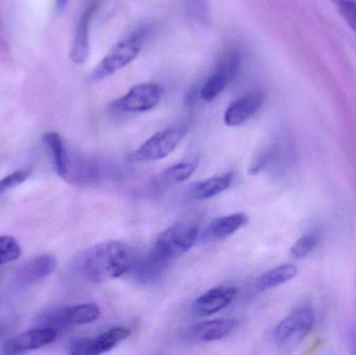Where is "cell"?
I'll use <instances>...</instances> for the list:
<instances>
[{
	"instance_id": "17",
	"label": "cell",
	"mask_w": 356,
	"mask_h": 355,
	"mask_svg": "<svg viewBox=\"0 0 356 355\" xmlns=\"http://www.w3.org/2000/svg\"><path fill=\"white\" fill-rule=\"evenodd\" d=\"M232 181H234V176L230 173L216 175V176L209 177V179L195 183L191 188L188 196L193 200L211 199L229 189Z\"/></svg>"
},
{
	"instance_id": "9",
	"label": "cell",
	"mask_w": 356,
	"mask_h": 355,
	"mask_svg": "<svg viewBox=\"0 0 356 355\" xmlns=\"http://www.w3.org/2000/svg\"><path fill=\"white\" fill-rule=\"evenodd\" d=\"M131 329L124 327H113L95 338L74 340L69 346V354L74 355H99L114 349L129 339Z\"/></svg>"
},
{
	"instance_id": "11",
	"label": "cell",
	"mask_w": 356,
	"mask_h": 355,
	"mask_svg": "<svg viewBox=\"0 0 356 355\" xmlns=\"http://www.w3.org/2000/svg\"><path fill=\"white\" fill-rule=\"evenodd\" d=\"M238 289L232 286H220L205 292L193 304V313L197 316L209 317L227 308L234 298Z\"/></svg>"
},
{
	"instance_id": "7",
	"label": "cell",
	"mask_w": 356,
	"mask_h": 355,
	"mask_svg": "<svg viewBox=\"0 0 356 355\" xmlns=\"http://www.w3.org/2000/svg\"><path fill=\"white\" fill-rule=\"evenodd\" d=\"M162 99V88L158 83L134 85L124 95L115 100L113 110L123 113H145L154 110Z\"/></svg>"
},
{
	"instance_id": "3",
	"label": "cell",
	"mask_w": 356,
	"mask_h": 355,
	"mask_svg": "<svg viewBox=\"0 0 356 355\" xmlns=\"http://www.w3.org/2000/svg\"><path fill=\"white\" fill-rule=\"evenodd\" d=\"M145 35L146 31H139L115 44L92 71V81H104L133 63L143 48Z\"/></svg>"
},
{
	"instance_id": "26",
	"label": "cell",
	"mask_w": 356,
	"mask_h": 355,
	"mask_svg": "<svg viewBox=\"0 0 356 355\" xmlns=\"http://www.w3.org/2000/svg\"><path fill=\"white\" fill-rule=\"evenodd\" d=\"M68 2L69 0H56V8H58V10H64L67 4H68Z\"/></svg>"
},
{
	"instance_id": "20",
	"label": "cell",
	"mask_w": 356,
	"mask_h": 355,
	"mask_svg": "<svg viewBox=\"0 0 356 355\" xmlns=\"http://www.w3.org/2000/svg\"><path fill=\"white\" fill-rule=\"evenodd\" d=\"M197 169L196 162H180L167 168L160 175V183L164 187H172L188 181Z\"/></svg>"
},
{
	"instance_id": "2",
	"label": "cell",
	"mask_w": 356,
	"mask_h": 355,
	"mask_svg": "<svg viewBox=\"0 0 356 355\" xmlns=\"http://www.w3.org/2000/svg\"><path fill=\"white\" fill-rule=\"evenodd\" d=\"M199 237L200 229L195 223H175L156 238L148 256L169 268L177 258L196 244Z\"/></svg>"
},
{
	"instance_id": "24",
	"label": "cell",
	"mask_w": 356,
	"mask_h": 355,
	"mask_svg": "<svg viewBox=\"0 0 356 355\" xmlns=\"http://www.w3.org/2000/svg\"><path fill=\"white\" fill-rule=\"evenodd\" d=\"M334 3L356 35V0H337Z\"/></svg>"
},
{
	"instance_id": "4",
	"label": "cell",
	"mask_w": 356,
	"mask_h": 355,
	"mask_svg": "<svg viewBox=\"0 0 356 355\" xmlns=\"http://www.w3.org/2000/svg\"><path fill=\"white\" fill-rule=\"evenodd\" d=\"M184 125H173L154 133L129 156V162L149 163L170 156L186 135Z\"/></svg>"
},
{
	"instance_id": "15",
	"label": "cell",
	"mask_w": 356,
	"mask_h": 355,
	"mask_svg": "<svg viewBox=\"0 0 356 355\" xmlns=\"http://www.w3.org/2000/svg\"><path fill=\"white\" fill-rule=\"evenodd\" d=\"M95 12V4H91L85 8L75 27L70 49V58L75 64H83L89 56L90 28Z\"/></svg>"
},
{
	"instance_id": "16",
	"label": "cell",
	"mask_w": 356,
	"mask_h": 355,
	"mask_svg": "<svg viewBox=\"0 0 356 355\" xmlns=\"http://www.w3.org/2000/svg\"><path fill=\"white\" fill-rule=\"evenodd\" d=\"M248 222L244 213H234L227 216L213 219L205 227L203 237L205 240H223L236 233Z\"/></svg>"
},
{
	"instance_id": "18",
	"label": "cell",
	"mask_w": 356,
	"mask_h": 355,
	"mask_svg": "<svg viewBox=\"0 0 356 355\" xmlns=\"http://www.w3.org/2000/svg\"><path fill=\"white\" fill-rule=\"evenodd\" d=\"M43 141L51 154L52 162L56 173L62 179H68L69 171H70V158L62 135L56 131H48L43 135Z\"/></svg>"
},
{
	"instance_id": "13",
	"label": "cell",
	"mask_w": 356,
	"mask_h": 355,
	"mask_svg": "<svg viewBox=\"0 0 356 355\" xmlns=\"http://www.w3.org/2000/svg\"><path fill=\"white\" fill-rule=\"evenodd\" d=\"M263 104L264 94L261 91L248 92L227 106L224 113V123L230 127L244 124L259 112Z\"/></svg>"
},
{
	"instance_id": "21",
	"label": "cell",
	"mask_w": 356,
	"mask_h": 355,
	"mask_svg": "<svg viewBox=\"0 0 356 355\" xmlns=\"http://www.w3.org/2000/svg\"><path fill=\"white\" fill-rule=\"evenodd\" d=\"M320 240H321V236L318 231L305 233L297 240L296 243L291 248V256L295 258H307L317 247Z\"/></svg>"
},
{
	"instance_id": "14",
	"label": "cell",
	"mask_w": 356,
	"mask_h": 355,
	"mask_svg": "<svg viewBox=\"0 0 356 355\" xmlns=\"http://www.w3.org/2000/svg\"><path fill=\"white\" fill-rule=\"evenodd\" d=\"M56 267V260L51 254H42L23 265L15 275L14 283L17 288L29 287L49 276Z\"/></svg>"
},
{
	"instance_id": "22",
	"label": "cell",
	"mask_w": 356,
	"mask_h": 355,
	"mask_svg": "<svg viewBox=\"0 0 356 355\" xmlns=\"http://www.w3.org/2000/svg\"><path fill=\"white\" fill-rule=\"evenodd\" d=\"M20 254L21 247L15 238L10 236L0 237V266L14 262Z\"/></svg>"
},
{
	"instance_id": "5",
	"label": "cell",
	"mask_w": 356,
	"mask_h": 355,
	"mask_svg": "<svg viewBox=\"0 0 356 355\" xmlns=\"http://www.w3.org/2000/svg\"><path fill=\"white\" fill-rule=\"evenodd\" d=\"M315 322L313 306L300 304L278 323L273 331L274 341L280 346L295 345L311 333Z\"/></svg>"
},
{
	"instance_id": "10",
	"label": "cell",
	"mask_w": 356,
	"mask_h": 355,
	"mask_svg": "<svg viewBox=\"0 0 356 355\" xmlns=\"http://www.w3.org/2000/svg\"><path fill=\"white\" fill-rule=\"evenodd\" d=\"M58 338L56 329L49 327H39L25 331L4 344L6 354H21L29 350L39 349L44 346L54 343Z\"/></svg>"
},
{
	"instance_id": "8",
	"label": "cell",
	"mask_w": 356,
	"mask_h": 355,
	"mask_svg": "<svg viewBox=\"0 0 356 355\" xmlns=\"http://www.w3.org/2000/svg\"><path fill=\"white\" fill-rule=\"evenodd\" d=\"M240 64L241 58L238 52L230 51L224 54L213 72L203 83L200 90L201 99L211 102L221 95L238 74Z\"/></svg>"
},
{
	"instance_id": "12",
	"label": "cell",
	"mask_w": 356,
	"mask_h": 355,
	"mask_svg": "<svg viewBox=\"0 0 356 355\" xmlns=\"http://www.w3.org/2000/svg\"><path fill=\"white\" fill-rule=\"evenodd\" d=\"M234 319H216L193 325L186 329L184 339L192 343H211L228 337L236 329Z\"/></svg>"
},
{
	"instance_id": "19",
	"label": "cell",
	"mask_w": 356,
	"mask_h": 355,
	"mask_svg": "<svg viewBox=\"0 0 356 355\" xmlns=\"http://www.w3.org/2000/svg\"><path fill=\"white\" fill-rule=\"evenodd\" d=\"M298 273V268L293 264H284L275 267L271 270L264 273L261 276L255 281V288L257 291H266L273 289L278 286L284 285L288 281H292Z\"/></svg>"
},
{
	"instance_id": "25",
	"label": "cell",
	"mask_w": 356,
	"mask_h": 355,
	"mask_svg": "<svg viewBox=\"0 0 356 355\" xmlns=\"http://www.w3.org/2000/svg\"><path fill=\"white\" fill-rule=\"evenodd\" d=\"M31 172L29 170H18L8 175L0 181V194L17 187L29 179Z\"/></svg>"
},
{
	"instance_id": "6",
	"label": "cell",
	"mask_w": 356,
	"mask_h": 355,
	"mask_svg": "<svg viewBox=\"0 0 356 355\" xmlns=\"http://www.w3.org/2000/svg\"><path fill=\"white\" fill-rule=\"evenodd\" d=\"M102 311L94 304L54 308L45 311L37 318L39 327H81L92 324L99 319Z\"/></svg>"
},
{
	"instance_id": "23",
	"label": "cell",
	"mask_w": 356,
	"mask_h": 355,
	"mask_svg": "<svg viewBox=\"0 0 356 355\" xmlns=\"http://www.w3.org/2000/svg\"><path fill=\"white\" fill-rule=\"evenodd\" d=\"M277 156V149L276 147H270L264 150L261 154L257 156L249 167L248 172L250 175H257L263 172Z\"/></svg>"
},
{
	"instance_id": "1",
	"label": "cell",
	"mask_w": 356,
	"mask_h": 355,
	"mask_svg": "<svg viewBox=\"0 0 356 355\" xmlns=\"http://www.w3.org/2000/svg\"><path fill=\"white\" fill-rule=\"evenodd\" d=\"M135 256L127 244L102 242L88 248L76 260V268L88 281L102 283L119 279L135 268Z\"/></svg>"
}]
</instances>
